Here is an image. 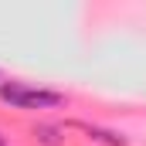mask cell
<instances>
[{
  "label": "cell",
  "instance_id": "obj_1",
  "mask_svg": "<svg viewBox=\"0 0 146 146\" xmlns=\"http://www.w3.org/2000/svg\"><path fill=\"white\" fill-rule=\"evenodd\" d=\"M0 99L10 102L14 109H54L65 102V95L58 92H44V88H31L21 82H3L0 85Z\"/></svg>",
  "mask_w": 146,
  "mask_h": 146
},
{
  "label": "cell",
  "instance_id": "obj_2",
  "mask_svg": "<svg viewBox=\"0 0 146 146\" xmlns=\"http://www.w3.org/2000/svg\"><path fill=\"white\" fill-rule=\"evenodd\" d=\"M75 129H85L88 136H95V139H102V143H109V146H126V139L122 136H115V133H102V129H92V126H85V122H72Z\"/></svg>",
  "mask_w": 146,
  "mask_h": 146
},
{
  "label": "cell",
  "instance_id": "obj_3",
  "mask_svg": "<svg viewBox=\"0 0 146 146\" xmlns=\"http://www.w3.org/2000/svg\"><path fill=\"white\" fill-rule=\"evenodd\" d=\"M0 146H3V139H0Z\"/></svg>",
  "mask_w": 146,
  "mask_h": 146
}]
</instances>
